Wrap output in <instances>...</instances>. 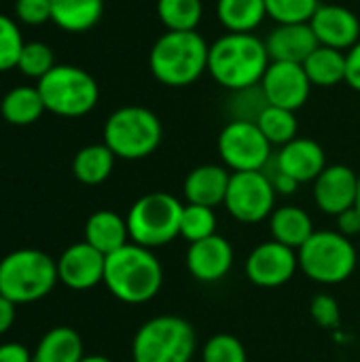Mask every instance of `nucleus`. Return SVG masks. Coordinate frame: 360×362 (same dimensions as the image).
<instances>
[{
    "mask_svg": "<svg viewBox=\"0 0 360 362\" xmlns=\"http://www.w3.org/2000/svg\"><path fill=\"white\" fill-rule=\"evenodd\" d=\"M269 64L265 40L252 32H227L210 45L208 53L210 76L229 91L259 85Z\"/></svg>",
    "mask_w": 360,
    "mask_h": 362,
    "instance_id": "obj_1",
    "label": "nucleus"
},
{
    "mask_svg": "<svg viewBox=\"0 0 360 362\" xmlns=\"http://www.w3.org/2000/svg\"><path fill=\"white\" fill-rule=\"evenodd\" d=\"M104 284L115 299L140 305L155 299L163 284V267L151 248L129 242L106 257Z\"/></svg>",
    "mask_w": 360,
    "mask_h": 362,
    "instance_id": "obj_2",
    "label": "nucleus"
},
{
    "mask_svg": "<svg viewBox=\"0 0 360 362\" xmlns=\"http://www.w3.org/2000/svg\"><path fill=\"white\" fill-rule=\"evenodd\" d=\"M210 45L193 32H166L149 53L151 74L166 87H189L208 70Z\"/></svg>",
    "mask_w": 360,
    "mask_h": 362,
    "instance_id": "obj_3",
    "label": "nucleus"
},
{
    "mask_svg": "<svg viewBox=\"0 0 360 362\" xmlns=\"http://www.w3.org/2000/svg\"><path fill=\"white\" fill-rule=\"evenodd\" d=\"M57 280V261L40 250H15L0 261V295L15 305L45 299Z\"/></svg>",
    "mask_w": 360,
    "mask_h": 362,
    "instance_id": "obj_4",
    "label": "nucleus"
},
{
    "mask_svg": "<svg viewBox=\"0 0 360 362\" xmlns=\"http://www.w3.org/2000/svg\"><path fill=\"white\" fill-rule=\"evenodd\" d=\"M163 138L159 117L144 106H123L104 123V144L115 157L136 161L153 155Z\"/></svg>",
    "mask_w": 360,
    "mask_h": 362,
    "instance_id": "obj_5",
    "label": "nucleus"
},
{
    "mask_svg": "<svg viewBox=\"0 0 360 362\" xmlns=\"http://www.w3.org/2000/svg\"><path fill=\"white\" fill-rule=\"evenodd\" d=\"M195 348V331L185 318L157 316L138 329L132 344V361L191 362Z\"/></svg>",
    "mask_w": 360,
    "mask_h": 362,
    "instance_id": "obj_6",
    "label": "nucleus"
},
{
    "mask_svg": "<svg viewBox=\"0 0 360 362\" xmlns=\"http://www.w3.org/2000/svg\"><path fill=\"white\" fill-rule=\"evenodd\" d=\"M185 204L174 195L155 191L134 202L125 221L129 240L144 248H159L180 235V216Z\"/></svg>",
    "mask_w": 360,
    "mask_h": 362,
    "instance_id": "obj_7",
    "label": "nucleus"
},
{
    "mask_svg": "<svg viewBox=\"0 0 360 362\" xmlns=\"http://www.w3.org/2000/svg\"><path fill=\"white\" fill-rule=\"evenodd\" d=\"M38 91L42 95L45 108L57 117L76 119L91 112L100 98V87L95 78L72 64H57L38 81Z\"/></svg>",
    "mask_w": 360,
    "mask_h": 362,
    "instance_id": "obj_8",
    "label": "nucleus"
},
{
    "mask_svg": "<svg viewBox=\"0 0 360 362\" xmlns=\"http://www.w3.org/2000/svg\"><path fill=\"white\" fill-rule=\"evenodd\" d=\"M299 269L314 282L333 286L346 282L356 269V248L339 231H314L297 250Z\"/></svg>",
    "mask_w": 360,
    "mask_h": 362,
    "instance_id": "obj_9",
    "label": "nucleus"
},
{
    "mask_svg": "<svg viewBox=\"0 0 360 362\" xmlns=\"http://www.w3.org/2000/svg\"><path fill=\"white\" fill-rule=\"evenodd\" d=\"M219 155L233 172H261L272 161V144L255 121L233 119L219 134Z\"/></svg>",
    "mask_w": 360,
    "mask_h": 362,
    "instance_id": "obj_10",
    "label": "nucleus"
},
{
    "mask_svg": "<svg viewBox=\"0 0 360 362\" xmlns=\"http://www.w3.org/2000/svg\"><path fill=\"white\" fill-rule=\"evenodd\" d=\"M276 189L269 176L261 172H233L225 197L227 212L246 225L261 223L276 210Z\"/></svg>",
    "mask_w": 360,
    "mask_h": 362,
    "instance_id": "obj_11",
    "label": "nucleus"
},
{
    "mask_svg": "<svg viewBox=\"0 0 360 362\" xmlns=\"http://www.w3.org/2000/svg\"><path fill=\"white\" fill-rule=\"evenodd\" d=\"M299 269L297 250L272 240L259 244L246 259V278L261 288H278L293 280Z\"/></svg>",
    "mask_w": 360,
    "mask_h": 362,
    "instance_id": "obj_12",
    "label": "nucleus"
},
{
    "mask_svg": "<svg viewBox=\"0 0 360 362\" xmlns=\"http://www.w3.org/2000/svg\"><path fill=\"white\" fill-rule=\"evenodd\" d=\"M259 85L269 106H280L293 112L308 102L312 91L303 64L289 62H272Z\"/></svg>",
    "mask_w": 360,
    "mask_h": 362,
    "instance_id": "obj_13",
    "label": "nucleus"
},
{
    "mask_svg": "<svg viewBox=\"0 0 360 362\" xmlns=\"http://www.w3.org/2000/svg\"><path fill=\"white\" fill-rule=\"evenodd\" d=\"M106 255L87 242L68 246L57 259V278L72 291H87L104 282Z\"/></svg>",
    "mask_w": 360,
    "mask_h": 362,
    "instance_id": "obj_14",
    "label": "nucleus"
},
{
    "mask_svg": "<svg viewBox=\"0 0 360 362\" xmlns=\"http://www.w3.org/2000/svg\"><path fill=\"white\" fill-rule=\"evenodd\" d=\"M359 195V174L348 165H327L323 174L314 180V202L316 206L331 216L356 206Z\"/></svg>",
    "mask_w": 360,
    "mask_h": 362,
    "instance_id": "obj_15",
    "label": "nucleus"
},
{
    "mask_svg": "<svg viewBox=\"0 0 360 362\" xmlns=\"http://www.w3.org/2000/svg\"><path fill=\"white\" fill-rule=\"evenodd\" d=\"M310 25L323 47L348 51L360 40V21L354 11L342 4H320Z\"/></svg>",
    "mask_w": 360,
    "mask_h": 362,
    "instance_id": "obj_16",
    "label": "nucleus"
},
{
    "mask_svg": "<svg viewBox=\"0 0 360 362\" xmlns=\"http://www.w3.org/2000/svg\"><path fill=\"white\" fill-rule=\"evenodd\" d=\"M272 163L297 185H306L314 182L323 174V170L327 168V155L316 140L295 138L289 144L280 146L276 157H272Z\"/></svg>",
    "mask_w": 360,
    "mask_h": 362,
    "instance_id": "obj_17",
    "label": "nucleus"
},
{
    "mask_svg": "<svg viewBox=\"0 0 360 362\" xmlns=\"http://www.w3.org/2000/svg\"><path fill=\"white\" fill-rule=\"evenodd\" d=\"M233 265V248L221 235H210L206 240L189 244L187 269L199 282L212 284L223 280Z\"/></svg>",
    "mask_w": 360,
    "mask_h": 362,
    "instance_id": "obj_18",
    "label": "nucleus"
},
{
    "mask_svg": "<svg viewBox=\"0 0 360 362\" xmlns=\"http://www.w3.org/2000/svg\"><path fill=\"white\" fill-rule=\"evenodd\" d=\"M272 62L303 64L318 47V38L308 23H278L265 38Z\"/></svg>",
    "mask_w": 360,
    "mask_h": 362,
    "instance_id": "obj_19",
    "label": "nucleus"
},
{
    "mask_svg": "<svg viewBox=\"0 0 360 362\" xmlns=\"http://www.w3.org/2000/svg\"><path fill=\"white\" fill-rule=\"evenodd\" d=\"M229 178L231 174L223 165H216V163L197 165L195 170L187 174L185 185H182L187 204H197V206H208V208H216L225 204Z\"/></svg>",
    "mask_w": 360,
    "mask_h": 362,
    "instance_id": "obj_20",
    "label": "nucleus"
},
{
    "mask_svg": "<svg viewBox=\"0 0 360 362\" xmlns=\"http://www.w3.org/2000/svg\"><path fill=\"white\" fill-rule=\"evenodd\" d=\"M85 242L108 257L132 242L127 221L112 210L93 212L85 223Z\"/></svg>",
    "mask_w": 360,
    "mask_h": 362,
    "instance_id": "obj_21",
    "label": "nucleus"
},
{
    "mask_svg": "<svg viewBox=\"0 0 360 362\" xmlns=\"http://www.w3.org/2000/svg\"><path fill=\"white\" fill-rule=\"evenodd\" d=\"M272 238L293 250H299L312 235L314 225L310 214L299 206H282L276 208L269 216Z\"/></svg>",
    "mask_w": 360,
    "mask_h": 362,
    "instance_id": "obj_22",
    "label": "nucleus"
},
{
    "mask_svg": "<svg viewBox=\"0 0 360 362\" xmlns=\"http://www.w3.org/2000/svg\"><path fill=\"white\" fill-rule=\"evenodd\" d=\"M104 13V0H51V21L72 34L91 30Z\"/></svg>",
    "mask_w": 360,
    "mask_h": 362,
    "instance_id": "obj_23",
    "label": "nucleus"
},
{
    "mask_svg": "<svg viewBox=\"0 0 360 362\" xmlns=\"http://www.w3.org/2000/svg\"><path fill=\"white\" fill-rule=\"evenodd\" d=\"M83 354V339L70 327H55L38 341L32 362H81Z\"/></svg>",
    "mask_w": 360,
    "mask_h": 362,
    "instance_id": "obj_24",
    "label": "nucleus"
},
{
    "mask_svg": "<svg viewBox=\"0 0 360 362\" xmlns=\"http://www.w3.org/2000/svg\"><path fill=\"white\" fill-rule=\"evenodd\" d=\"M45 110L47 108L38 87L28 85L6 91V95L0 102V115L11 125H32L42 117Z\"/></svg>",
    "mask_w": 360,
    "mask_h": 362,
    "instance_id": "obj_25",
    "label": "nucleus"
},
{
    "mask_svg": "<svg viewBox=\"0 0 360 362\" xmlns=\"http://www.w3.org/2000/svg\"><path fill=\"white\" fill-rule=\"evenodd\" d=\"M265 17V0H216V19L227 32H255Z\"/></svg>",
    "mask_w": 360,
    "mask_h": 362,
    "instance_id": "obj_26",
    "label": "nucleus"
},
{
    "mask_svg": "<svg viewBox=\"0 0 360 362\" xmlns=\"http://www.w3.org/2000/svg\"><path fill=\"white\" fill-rule=\"evenodd\" d=\"M303 70L312 87H335L346 83V51L320 45L303 62Z\"/></svg>",
    "mask_w": 360,
    "mask_h": 362,
    "instance_id": "obj_27",
    "label": "nucleus"
},
{
    "mask_svg": "<svg viewBox=\"0 0 360 362\" xmlns=\"http://www.w3.org/2000/svg\"><path fill=\"white\" fill-rule=\"evenodd\" d=\"M115 153L102 142V144H89V146H83L74 159H72V174L79 182L83 185H102L112 168H115Z\"/></svg>",
    "mask_w": 360,
    "mask_h": 362,
    "instance_id": "obj_28",
    "label": "nucleus"
},
{
    "mask_svg": "<svg viewBox=\"0 0 360 362\" xmlns=\"http://www.w3.org/2000/svg\"><path fill=\"white\" fill-rule=\"evenodd\" d=\"M157 15L168 32H193L197 30L204 2L202 0H157Z\"/></svg>",
    "mask_w": 360,
    "mask_h": 362,
    "instance_id": "obj_29",
    "label": "nucleus"
},
{
    "mask_svg": "<svg viewBox=\"0 0 360 362\" xmlns=\"http://www.w3.org/2000/svg\"><path fill=\"white\" fill-rule=\"evenodd\" d=\"M255 123L259 125V129L263 132V136L267 138V142L272 146L289 144L291 140L297 138V129H299V123H297V117L293 110H286L280 106H269V104L261 110V115L257 117Z\"/></svg>",
    "mask_w": 360,
    "mask_h": 362,
    "instance_id": "obj_30",
    "label": "nucleus"
},
{
    "mask_svg": "<svg viewBox=\"0 0 360 362\" xmlns=\"http://www.w3.org/2000/svg\"><path fill=\"white\" fill-rule=\"evenodd\" d=\"M216 233V214L214 208L197 206V204H185L182 216H180V238H185L189 244L206 240Z\"/></svg>",
    "mask_w": 360,
    "mask_h": 362,
    "instance_id": "obj_31",
    "label": "nucleus"
},
{
    "mask_svg": "<svg viewBox=\"0 0 360 362\" xmlns=\"http://www.w3.org/2000/svg\"><path fill=\"white\" fill-rule=\"evenodd\" d=\"M57 64H55V55H53L51 47L40 42V40L25 42L21 49L19 62H17V70L30 78H36V81H40Z\"/></svg>",
    "mask_w": 360,
    "mask_h": 362,
    "instance_id": "obj_32",
    "label": "nucleus"
},
{
    "mask_svg": "<svg viewBox=\"0 0 360 362\" xmlns=\"http://www.w3.org/2000/svg\"><path fill=\"white\" fill-rule=\"evenodd\" d=\"M318 6V0H265L267 17L276 23H308Z\"/></svg>",
    "mask_w": 360,
    "mask_h": 362,
    "instance_id": "obj_33",
    "label": "nucleus"
},
{
    "mask_svg": "<svg viewBox=\"0 0 360 362\" xmlns=\"http://www.w3.org/2000/svg\"><path fill=\"white\" fill-rule=\"evenodd\" d=\"M23 45H25V40H23L17 23L8 15L0 13V72L17 68Z\"/></svg>",
    "mask_w": 360,
    "mask_h": 362,
    "instance_id": "obj_34",
    "label": "nucleus"
},
{
    "mask_svg": "<svg viewBox=\"0 0 360 362\" xmlns=\"http://www.w3.org/2000/svg\"><path fill=\"white\" fill-rule=\"evenodd\" d=\"M204 362H248L244 344L227 333L210 337L204 346Z\"/></svg>",
    "mask_w": 360,
    "mask_h": 362,
    "instance_id": "obj_35",
    "label": "nucleus"
},
{
    "mask_svg": "<svg viewBox=\"0 0 360 362\" xmlns=\"http://www.w3.org/2000/svg\"><path fill=\"white\" fill-rule=\"evenodd\" d=\"M233 115L236 119H244V121H257V117L261 115V110L267 106V100L261 91V85L248 87V89H240L233 91Z\"/></svg>",
    "mask_w": 360,
    "mask_h": 362,
    "instance_id": "obj_36",
    "label": "nucleus"
},
{
    "mask_svg": "<svg viewBox=\"0 0 360 362\" xmlns=\"http://www.w3.org/2000/svg\"><path fill=\"white\" fill-rule=\"evenodd\" d=\"M310 314L314 322L323 329H337L342 322V310L339 303L331 295H316L310 303Z\"/></svg>",
    "mask_w": 360,
    "mask_h": 362,
    "instance_id": "obj_37",
    "label": "nucleus"
},
{
    "mask_svg": "<svg viewBox=\"0 0 360 362\" xmlns=\"http://www.w3.org/2000/svg\"><path fill=\"white\" fill-rule=\"evenodd\" d=\"M15 15L28 25H40L51 21V0H17Z\"/></svg>",
    "mask_w": 360,
    "mask_h": 362,
    "instance_id": "obj_38",
    "label": "nucleus"
},
{
    "mask_svg": "<svg viewBox=\"0 0 360 362\" xmlns=\"http://www.w3.org/2000/svg\"><path fill=\"white\" fill-rule=\"evenodd\" d=\"M346 83L360 91V40L346 51Z\"/></svg>",
    "mask_w": 360,
    "mask_h": 362,
    "instance_id": "obj_39",
    "label": "nucleus"
},
{
    "mask_svg": "<svg viewBox=\"0 0 360 362\" xmlns=\"http://www.w3.org/2000/svg\"><path fill=\"white\" fill-rule=\"evenodd\" d=\"M335 218H337V231L342 235H346V238L360 235V212L356 208H350Z\"/></svg>",
    "mask_w": 360,
    "mask_h": 362,
    "instance_id": "obj_40",
    "label": "nucleus"
},
{
    "mask_svg": "<svg viewBox=\"0 0 360 362\" xmlns=\"http://www.w3.org/2000/svg\"><path fill=\"white\" fill-rule=\"evenodd\" d=\"M0 362H32V354L21 344L0 346Z\"/></svg>",
    "mask_w": 360,
    "mask_h": 362,
    "instance_id": "obj_41",
    "label": "nucleus"
},
{
    "mask_svg": "<svg viewBox=\"0 0 360 362\" xmlns=\"http://www.w3.org/2000/svg\"><path fill=\"white\" fill-rule=\"evenodd\" d=\"M15 322V303L0 295V335H4Z\"/></svg>",
    "mask_w": 360,
    "mask_h": 362,
    "instance_id": "obj_42",
    "label": "nucleus"
},
{
    "mask_svg": "<svg viewBox=\"0 0 360 362\" xmlns=\"http://www.w3.org/2000/svg\"><path fill=\"white\" fill-rule=\"evenodd\" d=\"M81 362H112V361H108V358H104V356H85Z\"/></svg>",
    "mask_w": 360,
    "mask_h": 362,
    "instance_id": "obj_43",
    "label": "nucleus"
},
{
    "mask_svg": "<svg viewBox=\"0 0 360 362\" xmlns=\"http://www.w3.org/2000/svg\"><path fill=\"white\" fill-rule=\"evenodd\" d=\"M354 208L360 212V174H359V195H356V206H354Z\"/></svg>",
    "mask_w": 360,
    "mask_h": 362,
    "instance_id": "obj_44",
    "label": "nucleus"
},
{
    "mask_svg": "<svg viewBox=\"0 0 360 362\" xmlns=\"http://www.w3.org/2000/svg\"><path fill=\"white\" fill-rule=\"evenodd\" d=\"M132 362H134V361H132Z\"/></svg>",
    "mask_w": 360,
    "mask_h": 362,
    "instance_id": "obj_45",
    "label": "nucleus"
}]
</instances>
